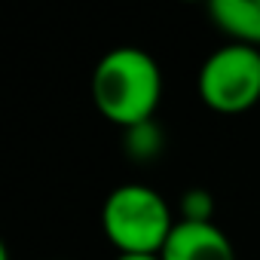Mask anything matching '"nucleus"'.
Instances as JSON below:
<instances>
[{
  "label": "nucleus",
  "instance_id": "obj_1",
  "mask_svg": "<svg viewBox=\"0 0 260 260\" xmlns=\"http://www.w3.org/2000/svg\"><path fill=\"white\" fill-rule=\"evenodd\" d=\"M162 98V74L156 58L138 46L104 52L92 71V101L113 125L135 128L150 122Z\"/></svg>",
  "mask_w": 260,
  "mask_h": 260
},
{
  "label": "nucleus",
  "instance_id": "obj_2",
  "mask_svg": "<svg viewBox=\"0 0 260 260\" xmlns=\"http://www.w3.org/2000/svg\"><path fill=\"white\" fill-rule=\"evenodd\" d=\"M175 223L172 205L147 184H122L101 205V230L119 254H162Z\"/></svg>",
  "mask_w": 260,
  "mask_h": 260
},
{
  "label": "nucleus",
  "instance_id": "obj_3",
  "mask_svg": "<svg viewBox=\"0 0 260 260\" xmlns=\"http://www.w3.org/2000/svg\"><path fill=\"white\" fill-rule=\"evenodd\" d=\"M199 98L217 113H242L260 101V49L226 43L214 49L199 71Z\"/></svg>",
  "mask_w": 260,
  "mask_h": 260
},
{
  "label": "nucleus",
  "instance_id": "obj_4",
  "mask_svg": "<svg viewBox=\"0 0 260 260\" xmlns=\"http://www.w3.org/2000/svg\"><path fill=\"white\" fill-rule=\"evenodd\" d=\"M159 257L162 260H236V251L217 223L178 220Z\"/></svg>",
  "mask_w": 260,
  "mask_h": 260
},
{
  "label": "nucleus",
  "instance_id": "obj_5",
  "mask_svg": "<svg viewBox=\"0 0 260 260\" xmlns=\"http://www.w3.org/2000/svg\"><path fill=\"white\" fill-rule=\"evenodd\" d=\"M208 16L233 43L260 49V0H211Z\"/></svg>",
  "mask_w": 260,
  "mask_h": 260
},
{
  "label": "nucleus",
  "instance_id": "obj_6",
  "mask_svg": "<svg viewBox=\"0 0 260 260\" xmlns=\"http://www.w3.org/2000/svg\"><path fill=\"white\" fill-rule=\"evenodd\" d=\"M159 150H162V132L153 119L135 128H125V153L135 162H150L159 156Z\"/></svg>",
  "mask_w": 260,
  "mask_h": 260
},
{
  "label": "nucleus",
  "instance_id": "obj_7",
  "mask_svg": "<svg viewBox=\"0 0 260 260\" xmlns=\"http://www.w3.org/2000/svg\"><path fill=\"white\" fill-rule=\"evenodd\" d=\"M211 217H214V199L208 190H187L181 196V220L211 223Z\"/></svg>",
  "mask_w": 260,
  "mask_h": 260
},
{
  "label": "nucleus",
  "instance_id": "obj_8",
  "mask_svg": "<svg viewBox=\"0 0 260 260\" xmlns=\"http://www.w3.org/2000/svg\"><path fill=\"white\" fill-rule=\"evenodd\" d=\"M116 260H162L159 254H116Z\"/></svg>",
  "mask_w": 260,
  "mask_h": 260
}]
</instances>
